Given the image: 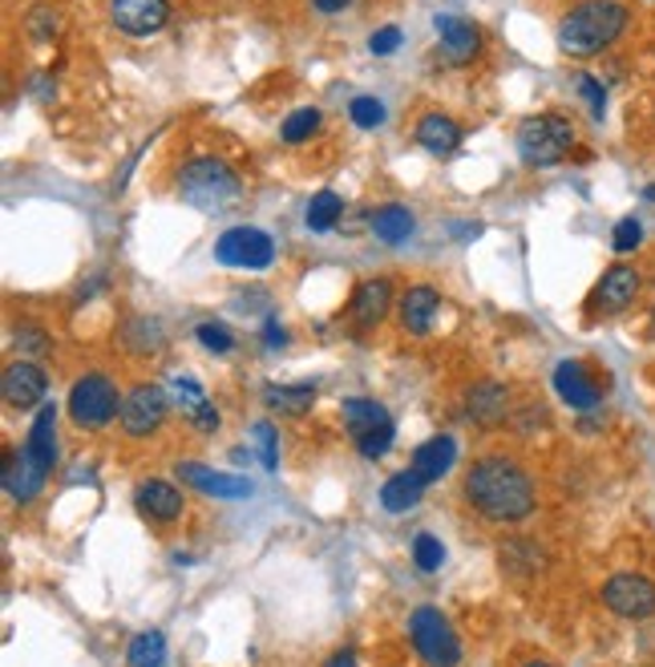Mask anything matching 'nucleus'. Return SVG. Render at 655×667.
Instances as JSON below:
<instances>
[{
    "mask_svg": "<svg viewBox=\"0 0 655 667\" xmlns=\"http://www.w3.org/2000/svg\"><path fill=\"white\" fill-rule=\"evenodd\" d=\"M316 130H320V110H316V106H304V110H296V113L284 118L279 138H284L288 146H300V142H308Z\"/></svg>",
    "mask_w": 655,
    "mask_h": 667,
    "instance_id": "nucleus-31",
    "label": "nucleus"
},
{
    "mask_svg": "<svg viewBox=\"0 0 655 667\" xmlns=\"http://www.w3.org/2000/svg\"><path fill=\"white\" fill-rule=\"evenodd\" d=\"M264 345H267V348H284V345H288V332H284V323L267 320V328H264Z\"/></svg>",
    "mask_w": 655,
    "mask_h": 667,
    "instance_id": "nucleus-41",
    "label": "nucleus"
},
{
    "mask_svg": "<svg viewBox=\"0 0 655 667\" xmlns=\"http://www.w3.org/2000/svg\"><path fill=\"white\" fill-rule=\"evenodd\" d=\"M178 478L187 481L190 489L211 494V498H222V501H235V498H247V494H251V481H247V478H235V474H215V469L199 466V461H182V466H178Z\"/></svg>",
    "mask_w": 655,
    "mask_h": 667,
    "instance_id": "nucleus-18",
    "label": "nucleus"
},
{
    "mask_svg": "<svg viewBox=\"0 0 655 667\" xmlns=\"http://www.w3.org/2000/svg\"><path fill=\"white\" fill-rule=\"evenodd\" d=\"M389 308H393V283L389 279H365V283L353 291V303H348V311H353V320L360 323V328L380 323L385 316H389Z\"/></svg>",
    "mask_w": 655,
    "mask_h": 667,
    "instance_id": "nucleus-22",
    "label": "nucleus"
},
{
    "mask_svg": "<svg viewBox=\"0 0 655 667\" xmlns=\"http://www.w3.org/2000/svg\"><path fill=\"white\" fill-rule=\"evenodd\" d=\"M413 215H409V207H400V202H389V207H380L377 215H373V235H377L380 243H405L413 235Z\"/></svg>",
    "mask_w": 655,
    "mask_h": 667,
    "instance_id": "nucleus-28",
    "label": "nucleus"
},
{
    "mask_svg": "<svg viewBox=\"0 0 655 667\" xmlns=\"http://www.w3.org/2000/svg\"><path fill=\"white\" fill-rule=\"evenodd\" d=\"M603 607L619 619H652L655 615V583L647 575H635V570H623L612 575L599 590Z\"/></svg>",
    "mask_w": 655,
    "mask_h": 667,
    "instance_id": "nucleus-9",
    "label": "nucleus"
},
{
    "mask_svg": "<svg viewBox=\"0 0 655 667\" xmlns=\"http://www.w3.org/2000/svg\"><path fill=\"white\" fill-rule=\"evenodd\" d=\"M267 409L279 417H304L316 405V389L311 385H267L264 389Z\"/></svg>",
    "mask_w": 655,
    "mask_h": 667,
    "instance_id": "nucleus-27",
    "label": "nucleus"
},
{
    "mask_svg": "<svg viewBox=\"0 0 655 667\" xmlns=\"http://www.w3.org/2000/svg\"><path fill=\"white\" fill-rule=\"evenodd\" d=\"M417 142L434 158H449L462 146V126L454 118H445V113H425L421 122H417Z\"/></svg>",
    "mask_w": 655,
    "mask_h": 667,
    "instance_id": "nucleus-23",
    "label": "nucleus"
},
{
    "mask_svg": "<svg viewBox=\"0 0 655 667\" xmlns=\"http://www.w3.org/2000/svg\"><path fill=\"white\" fill-rule=\"evenodd\" d=\"M425 494V481L413 474V469H405V474H393L385 486H380V506L389 514H409L417 501H421Z\"/></svg>",
    "mask_w": 655,
    "mask_h": 667,
    "instance_id": "nucleus-26",
    "label": "nucleus"
},
{
    "mask_svg": "<svg viewBox=\"0 0 655 667\" xmlns=\"http://www.w3.org/2000/svg\"><path fill=\"white\" fill-rule=\"evenodd\" d=\"M215 259L222 267H244V271H264L276 263V239L259 227H231L219 235Z\"/></svg>",
    "mask_w": 655,
    "mask_h": 667,
    "instance_id": "nucleus-8",
    "label": "nucleus"
},
{
    "mask_svg": "<svg viewBox=\"0 0 655 667\" xmlns=\"http://www.w3.org/2000/svg\"><path fill=\"white\" fill-rule=\"evenodd\" d=\"M133 501H138V514L142 518H150V522H175L178 514H182V489H175L170 481L162 478H150L138 486V494H133Z\"/></svg>",
    "mask_w": 655,
    "mask_h": 667,
    "instance_id": "nucleus-20",
    "label": "nucleus"
},
{
    "mask_svg": "<svg viewBox=\"0 0 655 667\" xmlns=\"http://www.w3.org/2000/svg\"><path fill=\"white\" fill-rule=\"evenodd\" d=\"M167 664V639L162 631H142L130 639V651H126V667H162Z\"/></svg>",
    "mask_w": 655,
    "mask_h": 667,
    "instance_id": "nucleus-29",
    "label": "nucleus"
},
{
    "mask_svg": "<svg viewBox=\"0 0 655 667\" xmlns=\"http://www.w3.org/2000/svg\"><path fill=\"white\" fill-rule=\"evenodd\" d=\"M118 412H122V397L110 385V377H101V372H86L69 389V417L78 429H106Z\"/></svg>",
    "mask_w": 655,
    "mask_h": 667,
    "instance_id": "nucleus-6",
    "label": "nucleus"
},
{
    "mask_svg": "<svg viewBox=\"0 0 655 667\" xmlns=\"http://www.w3.org/2000/svg\"><path fill=\"white\" fill-rule=\"evenodd\" d=\"M256 437H259V454H264V469H276L279 466V454H276V429L267 421L256 425Z\"/></svg>",
    "mask_w": 655,
    "mask_h": 667,
    "instance_id": "nucleus-39",
    "label": "nucleus"
},
{
    "mask_svg": "<svg viewBox=\"0 0 655 667\" xmlns=\"http://www.w3.org/2000/svg\"><path fill=\"white\" fill-rule=\"evenodd\" d=\"M555 392L567 400L570 409H578V412L595 409V405L603 400L599 385L591 380L587 365H578V360H563V365L555 368Z\"/></svg>",
    "mask_w": 655,
    "mask_h": 667,
    "instance_id": "nucleus-17",
    "label": "nucleus"
},
{
    "mask_svg": "<svg viewBox=\"0 0 655 667\" xmlns=\"http://www.w3.org/2000/svg\"><path fill=\"white\" fill-rule=\"evenodd\" d=\"M328 667H356V656L353 651H336V656L328 659Z\"/></svg>",
    "mask_w": 655,
    "mask_h": 667,
    "instance_id": "nucleus-43",
    "label": "nucleus"
},
{
    "mask_svg": "<svg viewBox=\"0 0 655 667\" xmlns=\"http://www.w3.org/2000/svg\"><path fill=\"white\" fill-rule=\"evenodd\" d=\"M466 501L489 522H523L534 510V481L510 457H482L466 474Z\"/></svg>",
    "mask_w": 655,
    "mask_h": 667,
    "instance_id": "nucleus-1",
    "label": "nucleus"
},
{
    "mask_svg": "<svg viewBox=\"0 0 655 667\" xmlns=\"http://www.w3.org/2000/svg\"><path fill=\"white\" fill-rule=\"evenodd\" d=\"M24 449L41 461L44 469L57 466V409L53 405H41L33 417V429H29V441H24Z\"/></svg>",
    "mask_w": 655,
    "mask_h": 667,
    "instance_id": "nucleus-25",
    "label": "nucleus"
},
{
    "mask_svg": "<svg viewBox=\"0 0 655 667\" xmlns=\"http://www.w3.org/2000/svg\"><path fill=\"white\" fill-rule=\"evenodd\" d=\"M627 4L623 0H583L558 24V49L567 57H595L607 44L619 41L627 29Z\"/></svg>",
    "mask_w": 655,
    "mask_h": 667,
    "instance_id": "nucleus-2",
    "label": "nucleus"
},
{
    "mask_svg": "<svg viewBox=\"0 0 655 667\" xmlns=\"http://www.w3.org/2000/svg\"><path fill=\"white\" fill-rule=\"evenodd\" d=\"M17 348H24V352H44L49 340H44L41 328H21V332H17Z\"/></svg>",
    "mask_w": 655,
    "mask_h": 667,
    "instance_id": "nucleus-40",
    "label": "nucleus"
},
{
    "mask_svg": "<svg viewBox=\"0 0 655 667\" xmlns=\"http://www.w3.org/2000/svg\"><path fill=\"white\" fill-rule=\"evenodd\" d=\"M0 392H4V405L9 409H37L49 392V377L37 360H12L0 377Z\"/></svg>",
    "mask_w": 655,
    "mask_h": 667,
    "instance_id": "nucleus-12",
    "label": "nucleus"
},
{
    "mask_svg": "<svg viewBox=\"0 0 655 667\" xmlns=\"http://www.w3.org/2000/svg\"><path fill=\"white\" fill-rule=\"evenodd\" d=\"M195 336H199V345L207 348V352H231L235 348V336H231V328L227 323H219V320H207V323H199L195 328Z\"/></svg>",
    "mask_w": 655,
    "mask_h": 667,
    "instance_id": "nucleus-35",
    "label": "nucleus"
},
{
    "mask_svg": "<svg viewBox=\"0 0 655 667\" xmlns=\"http://www.w3.org/2000/svg\"><path fill=\"white\" fill-rule=\"evenodd\" d=\"M44 474H49V469H44L29 449H21V454L4 457V474H0V481H4V494H9V498L17 501V506H24V501H33L37 494H41Z\"/></svg>",
    "mask_w": 655,
    "mask_h": 667,
    "instance_id": "nucleus-16",
    "label": "nucleus"
},
{
    "mask_svg": "<svg viewBox=\"0 0 655 667\" xmlns=\"http://www.w3.org/2000/svg\"><path fill=\"white\" fill-rule=\"evenodd\" d=\"M644 243V222L635 219V215H627V219L615 222L612 231V247L619 251V256H627V251H635V247Z\"/></svg>",
    "mask_w": 655,
    "mask_h": 667,
    "instance_id": "nucleus-36",
    "label": "nucleus"
},
{
    "mask_svg": "<svg viewBox=\"0 0 655 667\" xmlns=\"http://www.w3.org/2000/svg\"><path fill=\"white\" fill-rule=\"evenodd\" d=\"M413 563L429 575V570H441V563H445V546L437 542L434 534H417L413 538Z\"/></svg>",
    "mask_w": 655,
    "mask_h": 667,
    "instance_id": "nucleus-34",
    "label": "nucleus"
},
{
    "mask_svg": "<svg viewBox=\"0 0 655 667\" xmlns=\"http://www.w3.org/2000/svg\"><path fill=\"white\" fill-rule=\"evenodd\" d=\"M409 639L417 647V656L429 667H457L462 664V644H457L454 627L437 607H417L409 615Z\"/></svg>",
    "mask_w": 655,
    "mask_h": 667,
    "instance_id": "nucleus-5",
    "label": "nucleus"
},
{
    "mask_svg": "<svg viewBox=\"0 0 655 667\" xmlns=\"http://www.w3.org/2000/svg\"><path fill=\"white\" fill-rule=\"evenodd\" d=\"M514 146H518V158L526 167H555L575 146V126L563 113H534L518 126Z\"/></svg>",
    "mask_w": 655,
    "mask_h": 667,
    "instance_id": "nucleus-4",
    "label": "nucleus"
},
{
    "mask_svg": "<svg viewBox=\"0 0 655 667\" xmlns=\"http://www.w3.org/2000/svg\"><path fill=\"white\" fill-rule=\"evenodd\" d=\"M178 195L195 207V211H207V215H222L231 211L239 195H244V182L235 175L222 158L211 155H199L190 158L187 167L178 170Z\"/></svg>",
    "mask_w": 655,
    "mask_h": 667,
    "instance_id": "nucleus-3",
    "label": "nucleus"
},
{
    "mask_svg": "<svg viewBox=\"0 0 655 667\" xmlns=\"http://www.w3.org/2000/svg\"><path fill=\"white\" fill-rule=\"evenodd\" d=\"M454 461H457V441L454 437H445V434H437V437H429V441H421L417 449H413V474L429 486V481H441L449 469H454Z\"/></svg>",
    "mask_w": 655,
    "mask_h": 667,
    "instance_id": "nucleus-21",
    "label": "nucleus"
},
{
    "mask_svg": "<svg viewBox=\"0 0 655 667\" xmlns=\"http://www.w3.org/2000/svg\"><path fill=\"white\" fill-rule=\"evenodd\" d=\"M437 308H441V291L429 288V283H417L400 296V323L409 336H429L434 332Z\"/></svg>",
    "mask_w": 655,
    "mask_h": 667,
    "instance_id": "nucleus-19",
    "label": "nucleus"
},
{
    "mask_svg": "<svg viewBox=\"0 0 655 667\" xmlns=\"http://www.w3.org/2000/svg\"><path fill=\"white\" fill-rule=\"evenodd\" d=\"M635 296H639V271L632 263H615L603 271V279L591 291V316H615V311L632 308Z\"/></svg>",
    "mask_w": 655,
    "mask_h": 667,
    "instance_id": "nucleus-11",
    "label": "nucleus"
},
{
    "mask_svg": "<svg viewBox=\"0 0 655 667\" xmlns=\"http://www.w3.org/2000/svg\"><path fill=\"white\" fill-rule=\"evenodd\" d=\"M526 667H550V664H543V659H534V664H526Z\"/></svg>",
    "mask_w": 655,
    "mask_h": 667,
    "instance_id": "nucleus-45",
    "label": "nucleus"
},
{
    "mask_svg": "<svg viewBox=\"0 0 655 667\" xmlns=\"http://www.w3.org/2000/svg\"><path fill=\"white\" fill-rule=\"evenodd\" d=\"M353 0H311V9L320 12V17H336V12H345Z\"/></svg>",
    "mask_w": 655,
    "mask_h": 667,
    "instance_id": "nucleus-42",
    "label": "nucleus"
},
{
    "mask_svg": "<svg viewBox=\"0 0 655 667\" xmlns=\"http://www.w3.org/2000/svg\"><path fill=\"white\" fill-rule=\"evenodd\" d=\"M167 392L199 434H215L219 429V409L207 400V392H202V385L195 377H170Z\"/></svg>",
    "mask_w": 655,
    "mask_h": 667,
    "instance_id": "nucleus-15",
    "label": "nucleus"
},
{
    "mask_svg": "<svg viewBox=\"0 0 655 667\" xmlns=\"http://www.w3.org/2000/svg\"><path fill=\"white\" fill-rule=\"evenodd\" d=\"M506 409H510V392L502 389L498 380H482L466 397V412L478 425H498L506 417Z\"/></svg>",
    "mask_w": 655,
    "mask_h": 667,
    "instance_id": "nucleus-24",
    "label": "nucleus"
},
{
    "mask_svg": "<svg viewBox=\"0 0 655 667\" xmlns=\"http://www.w3.org/2000/svg\"><path fill=\"white\" fill-rule=\"evenodd\" d=\"M167 409H170L167 389H158V385H133L122 397L118 421H122L126 437H150L158 434V425L167 421Z\"/></svg>",
    "mask_w": 655,
    "mask_h": 667,
    "instance_id": "nucleus-10",
    "label": "nucleus"
},
{
    "mask_svg": "<svg viewBox=\"0 0 655 667\" xmlns=\"http://www.w3.org/2000/svg\"><path fill=\"white\" fill-rule=\"evenodd\" d=\"M578 98L587 101V110H591V118H603L607 113V93H603V86L591 73H578Z\"/></svg>",
    "mask_w": 655,
    "mask_h": 667,
    "instance_id": "nucleus-37",
    "label": "nucleus"
},
{
    "mask_svg": "<svg viewBox=\"0 0 655 667\" xmlns=\"http://www.w3.org/2000/svg\"><path fill=\"white\" fill-rule=\"evenodd\" d=\"M113 24L130 37H150L170 21V0H110Z\"/></svg>",
    "mask_w": 655,
    "mask_h": 667,
    "instance_id": "nucleus-13",
    "label": "nucleus"
},
{
    "mask_svg": "<svg viewBox=\"0 0 655 667\" xmlns=\"http://www.w3.org/2000/svg\"><path fill=\"white\" fill-rule=\"evenodd\" d=\"M348 118H353L360 130H377V126H385V101L380 98H353L348 101Z\"/></svg>",
    "mask_w": 655,
    "mask_h": 667,
    "instance_id": "nucleus-32",
    "label": "nucleus"
},
{
    "mask_svg": "<svg viewBox=\"0 0 655 667\" xmlns=\"http://www.w3.org/2000/svg\"><path fill=\"white\" fill-rule=\"evenodd\" d=\"M24 29H29V37H33L37 44H44V41H53V37H57V29H61V17H57V9H49V4H37V9L29 12Z\"/></svg>",
    "mask_w": 655,
    "mask_h": 667,
    "instance_id": "nucleus-33",
    "label": "nucleus"
},
{
    "mask_svg": "<svg viewBox=\"0 0 655 667\" xmlns=\"http://www.w3.org/2000/svg\"><path fill=\"white\" fill-rule=\"evenodd\" d=\"M345 421L348 429H353V441L356 449H360V457H368V461H377V457H385L393 449V437H397V429H393L389 412L380 409L377 400L368 397H348L345 400Z\"/></svg>",
    "mask_w": 655,
    "mask_h": 667,
    "instance_id": "nucleus-7",
    "label": "nucleus"
},
{
    "mask_svg": "<svg viewBox=\"0 0 655 667\" xmlns=\"http://www.w3.org/2000/svg\"><path fill=\"white\" fill-rule=\"evenodd\" d=\"M397 44H400V29H397V24H385V29H377V33L368 37V49H373L377 57L397 53Z\"/></svg>",
    "mask_w": 655,
    "mask_h": 667,
    "instance_id": "nucleus-38",
    "label": "nucleus"
},
{
    "mask_svg": "<svg viewBox=\"0 0 655 667\" xmlns=\"http://www.w3.org/2000/svg\"><path fill=\"white\" fill-rule=\"evenodd\" d=\"M647 332L655 336V308H652V316H647Z\"/></svg>",
    "mask_w": 655,
    "mask_h": 667,
    "instance_id": "nucleus-44",
    "label": "nucleus"
},
{
    "mask_svg": "<svg viewBox=\"0 0 655 667\" xmlns=\"http://www.w3.org/2000/svg\"><path fill=\"white\" fill-rule=\"evenodd\" d=\"M434 24H437V33H441V57L449 66H469V61L482 53L478 24L462 21V17H449V12H437Z\"/></svg>",
    "mask_w": 655,
    "mask_h": 667,
    "instance_id": "nucleus-14",
    "label": "nucleus"
},
{
    "mask_svg": "<svg viewBox=\"0 0 655 667\" xmlns=\"http://www.w3.org/2000/svg\"><path fill=\"white\" fill-rule=\"evenodd\" d=\"M340 215H345V199L336 195V190H320V195H311V202H308V227L311 231H333L336 222H340Z\"/></svg>",
    "mask_w": 655,
    "mask_h": 667,
    "instance_id": "nucleus-30",
    "label": "nucleus"
}]
</instances>
